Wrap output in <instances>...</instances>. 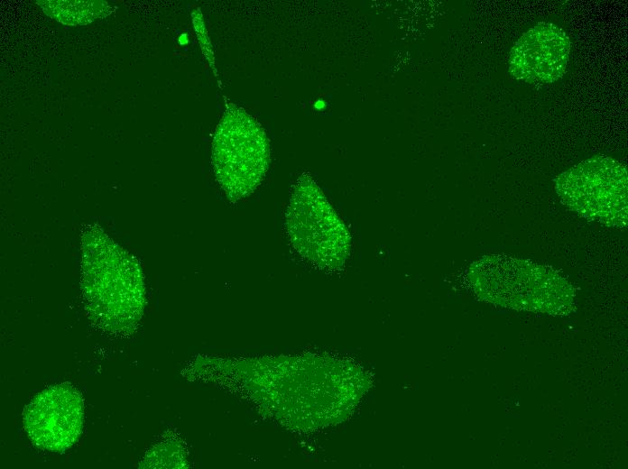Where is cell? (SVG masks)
<instances>
[{"label": "cell", "mask_w": 628, "mask_h": 469, "mask_svg": "<svg viewBox=\"0 0 628 469\" xmlns=\"http://www.w3.org/2000/svg\"><path fill=\"white\" fill-rule=\"evenodd\" d=\"M570 40L552 23L540 22L513 44L508 60L512 76L528 83H553L567 71Z\"/></svg>", "instance_id": "cell-7"}, {"label": "cell", "mask_w": 628, "mask_h": 469, "mask_svg": "<svg viewBox=\"0 0 628 469\" xmlns=\"http://www.w3.org/2000/svg\"><path fill=\"white\" fill-rule=\"evenodd\" d=\"M627 170L609 157L587 159L559 174L555 189L560 201L579 216L606 226H627Z\"/></svg>", "instance_id": "cell-4"}, {"label": "cell", "mask_w": 628, "mask_h": 469, "mask_svg": "<svg viewBox=\"0 0 628 469\" xmlns=\"http://www.w3.org/2000/svg\"><path fill=\"white\" fill-rule=\"evenodd\" d=\"M286 226L293 247L312 262L333 268L346 259L349 233L320 189L308 176L300 177L294 187Z\"/></svg>", "instance_id": "cell-5"}, {"label": "cell", "mask_w": 628, "mask_h": 469, "mask_svg": "<svg viewBox=\"0 0 628 469\" xmlns=\"http://www.w3.org/2000/svg\"><path fill=\"white\" fill-rule=\"evenodd\" d=\"M84 420V404L79 391L68 383L48 387L27 405L23 426L29 438L39 447L62 452L78 438Z\"/></svg>", "instance_id": "cell-6"}, {"label": "cell", "mask_w": 628, "mask_h": 469, "mask_svg": "<svg viewBox=\"0 0 628 469\" xmlns=\"http://www.w3.org/2000/svg\"><path fill=\"white\" fill-rule=\"evenodd\" d=\"M470 280L480 298L501 307L550 315H568L575 308V290L559 272L510 255L479 259Z\"/></svg>", "instance_id": "cell-2"}, {"label": "cell", "mask_w": 628, "mask_h": 469, "mask_svg": "<svg viewBox=\"0 0 628 469\" xmlns=\"http://www.w3.org/2000/svg\"><path fill=\"white\" fill-rule=\"evenodd\" d=\"M81 250L80 286L89 318L109 334L132 333L145 304L139 262L97 225L85 228Z\"/></svg>", "instance_id": "cell-1"}, {"label": "cell", "mask_w": 628, "mask_h": 469, "mask_svg": "<svg viewBox=\"0 0 628 469\" xmlns=\"http://www.w3.org/2000/svg\"><path fill=\"white\" fill-rule=\"evenodd\" d=\"M212 163L217 179L231 201L253 193L263 179L270 163V144L264 129L245 110L229 106L212 143Z\"/></svg>", "instance_id": "cell-3"}]
</instances>
